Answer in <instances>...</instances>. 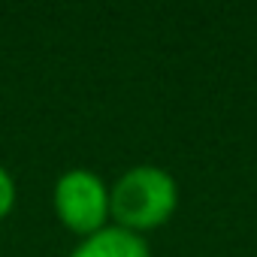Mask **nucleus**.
<instances>
[{"instance_id":"f257e3e1","label":"nucleus","mask_w":257,"mask_h":257,"mask_svg":"<svg viewBox=\"0 0 257 257\" xmlns=\"http://www.w3.org/2000/svg\"><path fill=\"white\" fill-rule=\"evenodd\" d=\"M179 191L170 173L161 167H134L127 170L109 191V212L124 230H152L164 224L176 209Z\"/></svg>"},{"instance_id":"f03ea898","label":"nucleus","mask_w":257,"mask_h":257,"mask_svg":"<svg viewBox=\"0 0 257 257\" xmlns=\"http://www.w3.org/2000/svg\"><path fill=\"white\" fill-rule=\"evenodd\" d=\"M55 209L73 233L94 236L109 215V191L88 170H70L55 185Z\"/></svg>"},{"instance_id":"7ed1b4c3","label":"nucleus","mask_w":257,"mask_h":257,"mask_svg":"<svg viewBox=\"0 0 257 257\" xmlns=\"http://www.w3.org/2000/svg\"><path fill=\"white\" fill-rule=\"evenodd\" d=\"M73 257H149V248L131 230H124V227H103L94 236H88L73 251Z\"/></svg>"},{"instance_id":"20e7f679","label":"nucleus","mask_w":257,"mask_h":257,"mask_svg":"<svg viewBox=\"0 0 257 257\" xmlns=\"http://www.w3.org/2000/svg\"><path fill=\"white\" fill-rule=\"evenodd\" d=\"M13 203H16V185H13L10 173L0 167V218H7V212L13 209Z\"/></svg>"}]
</instances>
